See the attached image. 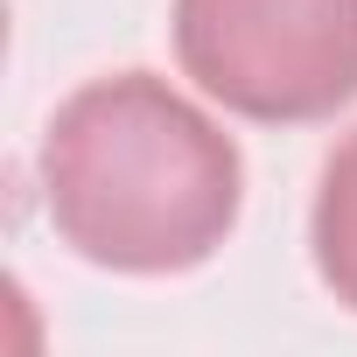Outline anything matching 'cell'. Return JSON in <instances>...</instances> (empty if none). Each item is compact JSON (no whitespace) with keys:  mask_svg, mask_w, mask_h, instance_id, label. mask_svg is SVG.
I'll list each match as a JSON object with an SVG mask.
<instances>
[{"mask_svg":"<svg viewBox=\"0 0 357 357\" xmlns=\"http://www.w3.org/2000/svg\"><path fill=\"white\" fill-rule=\"evenodd\" d=\"M245 168L154 70H112L70 91L43 133V204L56 238L112 273L204 266L238 225Z\"/></svg>","mask_w":357,"mask_h":357,"instance_id":"6da1fadb","label":"cell"},{"mask_svg":"<svg viewBox=\"0 0 357 357\" xmlns=\"http://www.w3.org/2000/svg\"><path fill=\"white\" fill-rule=\"evenodd\" d=\"M175 56L238 119L308 126L357 98V0H175Z\"/></svg>","mask_w":357,"mask_h":357,"instance_id":"7a4b0ae2","label":"cell"},{"mask_svg":"<svg viewBox=\"0 0 357 357\" xmlns=\"http://www.w3.org/2000/svg\"><path fill=\"white\" fill-rule=\"evenodd\" d=\"M315 273L343 308H357V133L322 161L315 190Z\"/></svg>","mask_w":357,"mask_h":357,"instance_id":"3957f363","label":"cell"}]
</instances>
